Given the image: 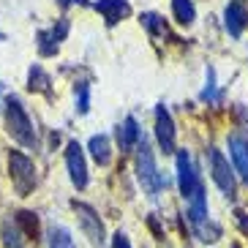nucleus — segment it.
Listing matches in <instances>:
<instances>
[{
  "instance_id": "obj_1",
  "label": "nucleus",
  "mask_w": 248,
  "mask_h": 248,
  "mask_svg": "<svg viewBox=\"0 0 248 248\" xmlns=\"http://www.w3.org/2000/svg\"><path fill=\"white\" fill-rule=\"evenodd\" d=\"M177 188H180L183 199H186V207H188V224L210 218L202 175H199V169H197V164H194L188 150H180L177 153Z\"/></svg>"
},
{
  "instance_id": "obj_2",
  "label": "nucleus",
  "mask_w": 248,
  "mask_h": 248,
  "mask_svg": "<svg viewBox=\"0 0 248 248\" xmlns=\"http://www.w3.org/2000/svg\"><path fill=\"white\" fill-rule=\"evenodd\" d=\"M3 120H6V131L8 137L19 142L22 147L33 150L38 145V137H36V125L30 120L28 109H25V104L16 98V95H8L6 98V107H3Z\"/></svg>"
},
{
  "instance_id": "obj_3",
  "label": "nucleus",
  "mask_w": 248,
  "mask_h": 248,
  "mask_svg": "<svg viewBox=\"0 0 248 248\" xmlns=\"http://www.w3.org/2000/svg\"><path fill=\"white\" fill-rule=\"evenodd\" d=\"M137 180L150 199H155L161 191L167 188V180L161 177L158 167H155V155L145 137L139 139V145H137Z\"/></svg>"
},
{
  "instance_id": "obj_4",
  "label": "nucleus",
  "mask_w": 248,
  "mask_h": 248,
  "mask_svg": "<svg viewBox=\"0 0 248 248\" xmlns=\"http://www.w3.org/2000/svg\"><path fill=\"white\" fill-rule=\"evenodd\" d=\"M71 210L77 216V224H79L82 234L88 237V243L93 248H107V226H104L101 216L93 204L79 202V199H71Z\"/></svg>"
},
{
  "instance_id": "obj_5",
  "label": "nucleus",
  "mask_w": 248,
  "mask_h": 248,
  "mask_svg": "<svg viewBox=\"0 0 248 248\" xmlns=\"http://www.w3.org/2000/svg\"><path fill=\"white\" fill-rule=\"evenodd\" d=\"M8 177H11V186H14V191L19 197H30L38 183L33 158H28L19 150H8Z\"/></svg>"
},
{
  "instance_id": "obj_6",
  "label": "nucleus",
  "mask_w": 248,
  "mask_h": 248,
  "mask_svg": "<svg viewBox=\"0 0 248 248\" xmlns=\"http://www.w3.org/2000/svg\"><path fill=\"white\" fill-rule=\"evenodd\" d=\"M207 164H210V177L221 188V194L226 199H234V194H237V177H234V169L229 167V161L224 158V153H221L218 147L207 150Z\"/></svg>"
},
{
  "instance_id": "obj_7",
  "label": "nucleus",
  "mask_w": 248,
  "mask_h": 248,
  "mask_svg": "<svg viewBox=\"0 0 248 248\" xmlns=\"http://www.w3.org/2000/svg\"><path fill=\"white\" fill-rule=\"evenodd\" d=\"M66 169H68V177H71V186L77 191H85L90 183L88 175V164H85V150L77 139H71L66 145Z\"/></svg>"
},
{
  "instance_id": "obj_8",
  "label": "nucleus",
  "mask_w": 248,
  "mask_h": 248,
  "mask_svg": "<svg viewBox=\"0 0 248 248\" xmlns=\"http://www.w3.org/2000/svg\"><path fill=\"white\" fill-rule=\"evenodd\" d=\"M155 139H158V147L167 155L175 153V145H177L175 120H172V115H169V109L164 107V104L155 107Z\"/></svg>"
},
{
  "instance_id": "obj_9",
  "label": "nucleus",
  "mask_w": 248,
  "mask_h": 248,
  "mask_svg": "<svg viewBox=\"0 0 248 248\" xmlns=\"http://www.w3.org/2000/svg\"><path fill=\"white\" fill-rule=\"evenodd\" d=\"M68 28H71L68 16H60L49 30H41V33H38V55H41V58H52V55L60 49V44L66 41Z\"/></svg>"
},
{
  "instance_id": "obj_10",
  "label": "nucleus",
  "mask_w": 248,
  "mask_h": 248,
  "mask_svg": "<svg viewBox=\"0 0 248 248\" xmlns=\"http://www.w3.org/2000/svg\"><path fill=\"white\" fill-rule=\"evenodd\" d=\"M226 145H229V155H232V167L240 177L243 186H248V139L243 134H232V137L226 139Z\"/></svg>"
},
{
  "instance_id": "obj_11",
  "label": "nucleus",
  "mask_w": 248,
  "mask_h": 248,
  "mask_svg": "<svg viewBox=\"0 0 248 248\" xmlns=\"http://www.w3.org/2000/svg\"><path fill=\"white\" fill-rule=\"evenodd\" d=\"M93 8L101 14V19L109 25V28L131 16V6H128V0H95Z\"/></svg>"
},
{
  "instance_id": "obj_12",
  "label": "nucleus",
  "mask_w": 248,
  "mask_h": 248,
  "mask_svg": "<svg viewBox=\"0 0 248 248\" xmlns=\"http://www.w3.org/2000/svg\"><path fill=\"white\" fill-rule=\"evenodd\" d=\"M224 25H226V33L232 38L243 36V30L248 28V8L243 6L240 0H232V3L224 8Z\"/></svg>"
},
{
  "instance_id": "obj_13",
  "label": "nucleus",
  "mask_w": 248,
  "mask_h": 248,
  "mask_svg": "<svg viewBox=\"0 0 248 248\" xmlns=\"http://www.w3.org/2000/svg\"><path fill=\"white\" fill-rule=\"evenodd\" d=\"M117 147L123 150V153H128V150H134V147L139 145V139H142V131H139V123H137V117H125L123 123L117 125Z\"/></svg>"
},
{
  "instance_id": "obj_14",
  "label": "nucleus",
  "mask_w": 248,
  "mask_h": 248,
  "mask_svg": "<svg viewBox=\"0 0 248 248\" xmlns=\"http://www.w3.org/2000/svg\"><path fill=\"white\" fill-rule=\"evenodd\" d=\"M0 240H3V248H28V237H25L22 229L16 226L14 216H8V218L0 224Z\"/></svg>"
},
{
  "instance_id": "obj_15",
  "label": "nucleus",
  "mask_w": 248,
  "mask_h": 248,
  "mask_svg": "<svg viewBox=\"0 0 248 248\" xmlns=\"http://www.w3.org/2000/svg\"><path fill=\"white\" fill-rule=\"evenodd\" d=\"M191 232H194V237H197L199 243L213 246V243L221 240L224 229H221V224H216L213 218H204V221H194V224H191Z\"/></svg>"
},
{
  "instance_id": "obj_16",
  "label": "nucleus",
  "mask_w": 248,
  "mask_h": 248,
  "mask_svg": "<svg viewBox=\"0 0 248 248\" xmlns=\"http://www.w3.org/2000/svg\"><path fill=\"white\" fill-rule=\"evenodd\" d=\"M14 221H16V226L22 229V234L28 237V243L30 240H33V243L41 240V224H38V216L33 210H16L14 213Z\"/></svg>"
},
{
  "instance_id": "obj_17",
  "label": "nucleus",
  "mask_w": 248,
  "mask_h": 248,
  "mask_svg": "<svg viewBox=\"0 0 248 248\" xmlns=\"http://www.w3.org/2000/svg\"><path fill=\"white\" fill-rule=\"evenodd\" d=\"M46 246L49 248H77L71 232L63 224H49L46 226Z\"/></svg>"
},
{
  "instance_id": "obj_18",
  "label": "nucleus",
  "mask_w": 248,
  "mask_h": 248,
  "mask_svg": "<svg viewBox=\"0 0 248 248\" xmlns=\"http://www.w3.org/2000/svg\"><path fill=\"white\" fill-rule=\"evenodd\" d=\"M88 150H90V155H93V161L98 164V167H107V164L112 161L109 139L104 137V134H95V137H90V142H88Z\"/></svg>"
},
{
  "instance_id": "obj_19",
  "label": "nucleus",
  "mask_w": 248,
  "mask_h": 248,
  "mask_svg": "<svg viewBox=\"0 0 248 248\" xmlns=\"http://www.w3.org/2000/svg\"><path fill=\"white\" fill-rule=\"evenodd\" d=\"M49 85H52L49 74L38 66V63H33L30 71H28V88L33 90V93H49Z\"/></svg>"
},
{
  "instance_id": "obj_20",
  "label": "nucleus",
  "mask_w": 248,
  "mask_h": 248,
  "mask_svg": "<svg viewBox=\"0 0 248 248\" xmlns=\"http://www.w3.org/2000/svg\"><path fill=\"white\" fill-rule=\"evenodd\" d=\"M172 11H175L177 25H183V28L194 25V19H197V8L191 0H172Z\"/></svg>"
},
{
  "instance_id": "obj_21",
  "label": "nucleus",
  "mask_w": 248,
  "mask_h": 248,
  "mask_svg": "<svg viewBox=\"0 0 248 248\" xmlns=\"http://www.w3.org/2000/svg\"><path fill=\"white\" fill-rule=\"evenodd\" d=\"M74 101H77V115H88L90 112V82L79 79L74 85Z\"/></svg>"
},
{
  "instance_id": "obj_22",
  "label": "nucleus",
  "mask_w": 248,
  "mask_h": 248,
  "mask_svg": "<svg viewBox=\"0 0 248 248\" xmlns=\"http://www.w3.org/2000/svg\"><path fill=\"white\" fill-rule=\"evenodd\" d=\"M142 22H145V28L153 33V36H161V33H167V22L161 19L158 14H142Z\"/></svg>"
},
{
  "instance_id": "obj_23",
  "label": "nucleus",
  "mask_w": 248,
  "mask_h": 248,
  "mask_svg": "<svg viewBox=\"0 0 248 248\" xmlns=\"http://www.w3.org/2000/svg\"><path fill=\"white\" fill-rule=\"evenodd\" d=\"M202 101H218V93H216V71L207 66V88L202 90Z\"/></svg>"
},
{
  "instance_id": "obj_24",
  "label": "nucleus",
  "mask_w": 248,
  "mask_h": 248,
  "mask_svg": "<svg viewBox=\"0 0 248 248\" xmlns=\"http://www.w3.org/2000/svg\"><path fill=\"white\" fill-rule=\"evenodd\" d=\"M112 248H134V246H131V240H128L125 232H115L112 234Z\"/></svg>"
},
{
  "instance_id": "obj_25",
  "label": "nucleus",
  "mask_w": 248,
  "mask_h": 248,
  "mask_svg": "<svg viewBox=\"0 0 248 248\" xmlns=\"http://www.w3.org/2000/svg\"><path fill=\"white\" fill-rule=\"evenodd\" d=\"M234 221H237V226H240V232H243V234H248V213L234 210Z\"/></svg>"
},
{
  "instance_id": "obj_26",
  "label": "nucleus",
  "mask_w": 248,
  "mask_h": 248,
  "mask_svg": "<svg viewBox=\"0 0 248 248\" xmlns=\"http://www.w3.org/2000/svg\"><path fill=\"white\" fill-rule=\"evenodd\" d=\"M63 8H68V6H74V3H85V0H58Z\"/></svg>"
}]
</instances>
